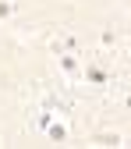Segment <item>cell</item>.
Returning <instances> with one entry per match:
<instances>
[{
  "label": "cell",
  "instance_id": "cell-1",
  "mask_svg": "<svg viewBox=\"0 0 131 149\" xmlns=\"http://www.w3.org/2000/svg\"><path fill=\"white\" fill-rule=\"evenodd\" d=\"M46 135H50L53 142H64V139H67V128H64L60 121H50V124H46Z\"/></svg>",
  "mask_w": 131,
  "mask_h": 149
},
{
  "label": "cell",
  "instance_id": "cell-2",
  "mask_svg": "<svg viewBox=\"0 0 131 149\" xmlns=\"http://www.w3.org/2000/svg\"><path fill=\"white\" fill-rule=\"evenodd\" d=\"M85 78H89L92 85H106V71H103V68H85Z\"/></svg>",
  "mask_w": 131,
  "mask_h": 149
},
{
  "label": "cell",
  "instance_id": "cell-3",
  "mask_svg": "<svg viewBox=\"0 0 131 149\" xmlns=\"http://www.w3.org/2000/svg\"><path fill=\"white\" fill-rule=\"evenodd\" d=\"M60 68H64L67 74H74V71H78V61H74V57H67V53H64V57H60Z\"/></svg>",
  "mask_w": 131,
  "mask_h": 149
},
{
  "label": "cell",
  "instance_id": "cell-4",
  "mask_svg": "<svg viewBox=\"0 0 131 149\" xmlns=\"http://www.w3.org/2000/svg\"><path fill=\"white\" fill-rule=\"evenodd\" d=\"M96 142L99 146H121V135L114 132V135H96Z\"/></svg>",
  "mask_w": 131,
  "mask_h": 149
},
{
  "label": "cell",
  "instance_id": "cell-5",
  "mask_svg": "<svg viewBox=\"0 0 131 149\" xmlns=\"http://www.w3.org/2000/svg\"><path fill=\"white\" fill-rule=\"evenodd\" d=\"M11 11H14V4H11V0H0V18H7Z\"/></svg>",
  "mask_w": 131,
  "mask_h": 149
},
{
  "label": "cell",
  "instance_id": "cell-6",
  "mask_svg": "<svg viewBox=\"0 0 131 149\" xmlns=\"http://www.w3.org/2000/svg\"><path fill=\"white\" fill-rule=\"evenodd\" d=\"M128 110H131V96H128Z\"/></svg>",
  "mask_w": 131,
  "mask_h": 149
}]
</instances>
